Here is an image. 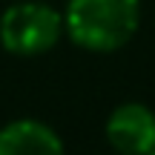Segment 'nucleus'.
I'll use <instances>...</instances> for the list:
<instances>
[{
    "label": "nucleus",
    "instance_id": "f257e3e1",
    "mask_svg": "<svg viewBox=\"0 0 155 155\" xmlns=\"http://www.w3.org/2000/svg\"><path fill=\"white\" fill-rule=\"evenodd\" d=\"M63 26L66 38L86 52H118L141 26V0H69Z\"/></svg>",
    "mask_w": 155,
    "mask_h": 155
},
{
    "label": "nucleus",
    "instance_id": "f03ea898",
    "mask_svg": "<svg viewBox=\"0 0 155 155\" xmlns=\"http://www.w3.org/2000/svg\"><path fill=\"white\" fill-rule=\"evenodd\" d=\"M66 35L63 12L40 0L12 3L0 15V46L17 58H38L55 49Z\"/></svg>",
    "mask_w": 155,
    "mask_h": 155
},
{
    "label": "nucleus",
    "instance_id": "7ed1b4c3",
    "mask_svg": "<svg viewBox=\"0 0 155 155\" xmlns=\"http://www.w3.org/2000/svg\"><path fill=\"white\" fill-rule=\"evenodd\" d=\"M106 141L118 155H150L155 150V112L138 101L115 106L106 118Z\"/></svg>",
    "mask_w": 155,
    "mask_h": 155
},
{
    "label": "nucleus",
    "instance_id": "20e7f679",
    "mask_svg": "<svg viewBox=\"0 0 155 155\" xmlns=\"http://www.w3.org/2000/svg\"><path fill=\"white\" fill-rule=\"evenodd\" d=\"M0 155H66V147L49 124L17 118L0 127Z\"/></svg>",
    "mask_w": 155,
    "mask_h": 155
},
{
    "label": "nucleus",
    "instance_id": "39448f33",
    "mask_svg": "<svg viewBox=\"0 0 155 155\" xmlns=\"http://www.w3.org/2000/svg\"><path fill=\"white\" fill-rule=\"evenodd\" d=\"M150 155H155V150H152V152H150Z\"/></svg>",
    "mask_w": 155,
    "mask_h": 155
}]
</instances>
